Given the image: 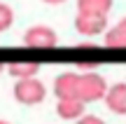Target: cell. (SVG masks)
Listing matches in <instances>:
<instances>
[{"mask_svg": "<svg viewBox=\"0 0 126 124\" xmlns=\"http://www.w3.org/2000/svg\"><path fill=\"white\" fill-rule=\"evenodd\" d=\"M37 70H40V63H35V61H14V63L7 66V73L12 75V77H33V75H37Z\"/></svg>", "mask_w": 126, "mask_h": 124, "instance_id": "30bf717a", "label": "cell"}, {"mask_svg": "<svg viewBox=\"0 0 126 124\" xmlns=\"http://www.w3.org/2000/svg\"><path fill=\"white\" fill-rule=\"evenodd\" d=\"M0 73H2V66H0Z\"/></svg>", "mask_w": 126, "mask_h": 124, "instance_id": "9a60e30c", "label": "cell"}, {"mask_svg": "<svg viewBox=\"0 0 126 124\" xmlns=\"http://www.w3.org/2000/svg\"><path fill=\"white\" fill-rule=\"evenodd\" d=\"M0 124H9V122H5V120H0Z\"/></svg>", "mask_w": 126, "mask_h": 124, "instance_id": "5bb4252c", "label": "cell"}, {"mask_svg": "<svg viewBox=\"0 0 126 124\" xmlns=\"http://www.w3.org/2000/svg\"><path fill=\"white\" fill-rule=\"evenodd\" d=\"M108 87H110V84L105 82L103 75H98V73H79V82H77V98L84 101V103L103 101Z\"/></svg>", "mask_w": 126, "mask_h": 124, "instance_id": "7a4b0ae2", "label": "cell"}, {"mask_svg": "<svg viewBox=\"0 0 126 124\" xmlns=\"http://www.w3.org/2000/svg\"><path fill=\"white\" fill-rule=\"evenodd\" d=\"M77 82H79V73H61L54 80V94L56 98H77Z\"/></svg>", "mask_w": 126, "mask_h": 124, "instance_id": "5b68a950", "label": "cell"}, {"mask_svg": "<svg viewBox=\"0 0 126 124\" xmlns=\"http://www.w3.org/2000/svg\"><path fill=\"white\" fill-rule=\"evenodd\" d=\"M110 9H112V0H77V12H84V14L108 17Z\"/></svg>", "mask_w": 126, "mask_h": 124, "instance_id": "9c48e42d", "label": "cell"}, {"mask_svg": "<svg viewBox=\"0 0 126 124\" xmlns=\"http://www.w3.org/2000/svg\"><path fill=\"white\" fill-rule=\"evenodd\" d=\"M12 94H14V101L21 103V106H37L47 98V87L35 75L33 77H19L14 82Z\"/></svg>", "mask_w": 126, "mask_h": 124, "instance_id": "6da1fadb", "label": "cell"}, {"mask_svg": "<svg viewBox=\"0 0 126 124\" xmlns=\"http://www.w3.org/2000/svg\"><path fill=\"white\" fill-rule=\"evenodd\" d=\"M86 103L79 101V98H59L56 101V115L65 122H77L82 115H84Z\"/></svg>", "mask_w": 126, "mask_h": 124, "instance_id": "52a82bcc", "label": "cell"}, {"mask_svg": "<svg viewBox=\"0 0 126 124\" xmlns=\"http://www.w3.org/2000/svg\"><path fill=\"white\" fill-rule=\"evenodd\" d=\"M12 23H14V12H12V7L5 5V2H0V33L9 31Z\"/></svg>", "mask_w": 126, "mask_h": 124, "instance_id": "8fae6325", "label": "cell"}, {"mask_svg": "<svg viewBox=\"0 0 126 124\" xmlns=\"http://www.w3.org/2000/svg\"><path fill=\"white\" fill-rule=\"evenodd\" d=\"M23 45L33 47V49H51V47L59 45V35H56L54 28L37 23V26H31L23 33Z\"/></svg>", "mask_w": 126, "mask_h": 124, "instance_id": "3957f363", "label": "cell"}, {"mask_svg": "<svg viewBox=\"0 0 126 124\" xmlns=\"http://www.w3.org/2000/svg\"><path fill=\"white\" fill-rule=\"evenodd\" d=\"M75 124H105V120H100V117H96V115H86V112H84Z\"/></svg>", "mask_w": 126, "mask_h": 124, "instance_id": "7c38bea8", "label": "cell"}, {"mask_svg": "<svg viewBox=\"0 0 126 124\" xmlns=\"http://www.w3.org/2000/svg\"><path fill=\"white\" fill-rule=\"evenodd\" d=\"M105 106L114 115H126V82H117L105 91Z\"/></svg>", "mask_w": 126, "mask_h": 124, "instance_id": "8992f818", "label": "cell"}, {"mask_svg": "<svg viewBox=\"0 0 126 124\" xmlns=\"http://www.w3.org/2000/svg\"><path fill=\"white\" fill-rule=\"evenodd\" d=\"M75 31L84 37H96L100 33L108 31V17L103 14H84L77 12L75 14Z\"/></svg>", "mask_w": 126, "mask_h": 124, "instance_id": "277c9868", "label": "cell"}, {"mask_svg": "<svg viewBox=\"0 0 126 124\" xmlns=\"http://www.w3.org/2000/svg\"><path fill=\"white\" fill-rule=\"evenodd\" d=\"M105 47L110 49H126V17L119 19L112 28L105 31Z\"/></svg>", "mask_w": 126, "mask_h": 124, "instance_id": "ba28073f", "label": "cell"}, {"mask_svg": "<svg viewBox=\"0 0 126 124\" xmlns=\"http://www.w3.org/2000/svg\"><path fill=\"white\" fill-rule=\"evenodd\" d=\"M42 2H47V5H63L65 0H42Z\"/></svg>", "mask_w": 126, "mask_h": 124, "instance_id": "4fadbf2b", "label": "cell"}]
</instances>
